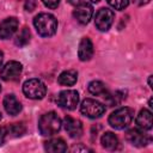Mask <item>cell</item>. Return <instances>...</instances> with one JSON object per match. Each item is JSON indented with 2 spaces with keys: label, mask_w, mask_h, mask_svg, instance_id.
Returning <instances> with one entry per match:
<instances>
[{
  "label": "cell",
  "mask_w": 153,
  "mask_h": 153,
  "mask_svg": "<svg viewBox=\"0 0 153 153\" xmlns=\"http://www.w3.org/2000/svg\"><path fill=\"white\" fill-rule=\"evenodd\" d=\"M0 120H1V112H0Z\"/></svg>",
  "instance_id": "33"
},
{
  "label": "cell",
  "mask_w": 153,
  "mask_h": 153,
  "mask_svg": "<svg viewBox=\"0 0 153 153\" xmlns=\"http://www.w3.org/2000/svg\"><path fill=\"white\" fill-rule=\"evenodd\" d=\"M88 92L94 96H104L108 91H106V86L104 82L99 80H93L88 84Z\"/></svg>",
  "instance_id": "19"
},
{
  "label": "cell",
  "mask_w": 153,
  "mask_h": 153,
  "mask_svg": "<svg viewBox=\"0 0 153 153\" xmlns=\"http://www.w3.org/2000/svg\"><path fill=\"white\" fill-rule=\"evenodd\" d=\"M68 1H69L71 4H73V5H75V6H76L78 4H80V2H81V0H68Z\"/></svg>",
  "instance_id": "29"
},
{
  "label": "cell",
  "mask_w": 153,
  "mask_h": 153,
  "mask_svg": "<svg viewBox=\"0 0 153 153\" xmlns=\"http://www.w3.org/2000/svg\"><path fill=\"white\" fill-rule=\"evenodd\" d=\"M22 63L18 61H8L0 71V76L5 81H16L22 74Z\"/></svg>",
  "instance_id": "8"
},
{
  "label": "cell",
  "mask_w": 153,
  "mask_h": 153,
  "mask_svg": "<svg viewBox=\"0 0 153 153\" xmlns=\"http://www.w3.org/2000/svg\"><path fill=\"white\" fill-rule=\"evenodd\" d=\"M114 12L106 7H102L96 13L94 25L99 31H108L114 23Z\"/></svg>",
  "instance_id": "6"
},
{
  "label": "cell",
  "mask_w": 153,
  "mask_h": 153,
  "mask_svg": "<svg viewBox=\"0 0 153 153\" xmlns=\"http://www.w3.org/2000/svg\"><path fill=\"white\" fill-rule=\"evenodd\" d=\"M26 128L23 123H13L7 127V133L12 137H19L25 133Z\"/></svg>",
  "instance_id": "22"
},
{
  "label": "cell",
  "mask_w": 153,
  "mask_h": 153,
  "mask_svg": "<svg viewBox=\"0 0 153 153\" xmlns=\"http://www.w3.org/2000/svg\"><path fill=\"white\" fill-rule=\"evenodd\" d=\"M30 37H31L30 30H29L26 26H24V27L19 31V33L17 35V37H16V39H14V43H16L18 47H24V45H26V44L29 43Z\"/></svg>",
  "instance_id": "20"
},
{
  "label": "cell",
  "mask_w": 153,
  "mask_h": 153,
  "mask_svg": "<svg viewBox=\"0 0 153 153\" xmlns=\"http://www.w3.org/2000/svg\"><path fill=\"white\" fill-rule=\"evenodd\" d=\"M91 2H98V1H100V0H90Z\"/></svg>",
  "instance_id": "32"
},
{
  "label": "cell",
  "mask_w": 153,
  "mask_h": 153,
  "mask_svg": "<svg viewBox=\"0 0 153 153\" xmlns=\"http://www.w3.org/2000/svg\"><path fill=\"white\" fill-rule=\"evenodd\" d=\"M44 148L50 153H63L67 151V145L62 139L56 137L47 141L44 143Z\"/></svg>",
  "instance_id": "16"
},
{
  "label": "cell",
  "mask_w": 153,
  "mask_h": 153,
  "mask_svg": "<svg viewBox=\"0 0 153 153\" xmlns=\"http://www.w3.org/2000/svg\"><path fill=\"white\" fill-rule=\"evenodd\" d=\"M61 124L60 117L54 111H50L41 116L38 121V130L44 136H51L61 129Z\"/></svg>",
  "instance_id": "2"
},
{
  "label": "cell",
  "mask_w": 153,
  "mask_h": 153,
  "mask_svg": "<svg viewBox=\"0 0 153 153\" xmlns=\"http://www.w3.org/2000/svg\"><path fill=\"white\" fill-rule=\"evenodd\" d=\"M35 7H36V0H26V2H25V10L26 11L31 12L35 10Z\"/></svg>",
  "instance_id": "26"
},
{
  "label": "cell",
  "mask_w": 153,
  "mask_h": 153,
  "mask_svg": "<svg viewBox=\"0 0 153 153\" xmlns=\"http://www.w3.org/2000/svg\"><path fill=\"white\" fill-rule=\"evenodd\" d=\"M78 56L81 61H88L93 56V44L88 37L81 38L78 48Z\"/></svg>",
  "instance_id": "13"
},
{
  "label": "cell",
  "mask_w": 153,
  "mask_h": 153,
  "mask_svg": "<svg viewBox=\"0 0 153 153\" xmlns=\"http://www.w3.org/2000/svg\"><path fill=\"white\" fill-rule=\"evenodd\" d=\"M2 61H4V53L0 50V67H1V65H2Z\"/></svg>",
  "instance_id": "30"
},
{
  "label": "cell",
  "mask_w": 153,
  "mask_h": 153,
  "mask_svg": "<svg viewBox=\"0 0 153 153\" xmlns=\"http://www.w3.org/2000/svg\"><path fill=\"white\" fill-rule=\"evenodd\" d=\"M104 98H105L106 103H108L110 106H114V105L120 104V103L126 98V96H124L123 92L116 91V92H114V93H111V94H108V92H106V93L104 94Z\"/></svg>",
  "instance_id": "21"
},
{
  "label": "cell",
  "mask_w": 153,
  "mask_h": 153,
  "mask_svg": "<svg viewBox=\"0 0 153 153\" xmlns=\"http://www.w3.org/2000/svg\"><path fill=\"white\" fill-rule=\"evenodd\" d=\"M79 103V93L75 90L61 91L57 96V104L67 110H74Z\"/></svg>",
  "instance_id": "7"
},
{
  "label": "cell",
  "mask_w": 153,
  "mask_h": 153,
  "mask_svg": "<svg viewBox=\"0 0 153 153\" xmlns=\"http://www.w3.org/2000/svg\"><path fill=\"white\" fill-rule=\"evenodd\" d=\"M18 29V19L16 17H8L0 23V38L7 39L12 37Z\"/></svg>",
  "instance_id": "11"
},
{
  "label": "cell",
  "mask_w": 153,
  "mask_h": 153,
  "mask_svg": "<svg viewBox=\"0 0 153 153\" xmlns=\"http://www.w3.org/2000/svg\"><path fill=\"white\" fill-rule=\"evenodd\" d=\"M36 31L42 37H50L57 30V20L50 13H39L33 19Z\"/></svg>",
  "instance_id": "1"
},
{
  "label": "cell",
  "mask_w": 153,
  "mask_h": 153,
  "mask_svg": "<svg viewBox=\"0 0 153 153\" xmlns=\"http://www.w3.org/2000/svg\"><path fill=\"white\" fill-rule=\"evenodd\" d=\"M134 2L136 4V5H146V4H148L149 2V0H134Z\"/></svg>",
  "instance_id": "27"
},
{
  "label": "cell",
  "mask_w": 153,
  "mask_h": 153,
  "mask_svg": "<svg viewBox=\"0 0 153 153\" xmlns=\"http://www.w3.org/2000/svg\"><path fill=\"white\" fill-rule=\"evenodd\" d=\"M80 111L82 115H85L90 118H98L105 112V105H103L100 102H98L96 99L86 98L81 102Z\"/></svg>",
  "instance_id": "5"
},
{
  "label": "cell",
  "mask_w": 153,
  "mask_h": 153,
  "mask_svg": "<svg viewBox=\"0 0 153 153\" xmlns=\"http://www.w3.org/2000/svg\"><path fill=\"white\" fill-rule=\"evenodd\" d=\"M92 14H93V7L91 6V4L84 2V1L78 4L73 12L74 18L80 24H87L90 22V19L92 18Z\"/></svg>",
  "instance_id": "10"
},
{
  "label": "cell",
  "mask_w": 153,
  "mask_h": 153,
  "mask_svg": "<svg viewBox=\"0 0 153 153\" xmlns=\"http://www.w3.org/2000/svg\"><path fill=\"white\" fill-rule=\"evenodd\" d=\"M8 136V133H7V127H0V146L5 143L6 141V137Z\"/></svg>",
  "instance_id": "25"
},
{
  "label": "cell",
  "mask_w": 153,
  "mask_h": 153,
  "mask_svg": "<svg viewBox=\"0 0 153 153\" xmlns=\"http://www.w3.org/2000/svg\"><path fill=\"white\" fill-rule=\"evenodd\" d=\"M80 149H81V151H90V149L86 148V147H73V148H72V152H75V151L78 152V151H80Z\"/></svg>",
  "instance_id": "28"
},
{
  "label": "cell",
  "mask_w": 153,
  "mask_h": 153,
  "mask_svg": "<svg viewBox=\"0 0 153 153\" xmlns=\"http://www.w3.org/2000/svg\"><path fill=\"white\" fill-rule=\"evenodd\" d=\"M23 92L30 99H42L45 96L47 87L39 79H29L23 85Z\"/></svg>",
  "instance_id": "4"
},
{
  "label": "cell",
  "mask_w": 153,
  "mask_h": 153,
  "mask_svg": "<svg viewBox=\"0 0 153 153\" xmlns=\"http://www.w3.org/2000/svg\"><path fill=\"white\" fill-rule=\"evenodd\" d=\"M78 80V73L73 69L65 71L59 75V84L62 86H73Z\"/></svg>",
  "instance_id": "18"
},
{
  "label": "cell",
  "mask_w": 153,
  "mask_h": 153,
  "mask_svg": "<svg viewBox=\"0 0 153 153\" xmlns=\"http://www.w3.org/2000/svg\"><path fill=\"white\" fill-rule=\"evenodd\" d=\"M48 8H51V10H54V8H56L57 6H59V4H60V0H41Z\"/></svg>",
  "instance_id": "24"
},
{
  "label": "cell",
  "mask_w": 153,
  "mask_h": 153,
  "mask_svg": "<svg viewBox=\"0 0 153 153\" xmlns=\"http://www.w3.org/2000/svg\"><path fill=\"white\" fill-rule=\"evenodd\" d=\"M133 117H134V111L133 109L128 108V106H124V108H120L117 110H115L110 116H109V124L115 128V129H124L127 128L131 121H133Z\"/></svg>",
  "instance_id": "3"
},
{
  "label": "cell",
  "mask_w": 153,
  "mask_h": 153,
  "mask_svg": "<svg viewBox=\"0 0 153 153\" xmlns=\"http://www.w3.org/2000/svg\"><path fill=\"white\" fill-rule=\"evenodd\" d=\"M100 143H102V146L105 149H108V151H115L118 147V139H117V136L114 133L106 131L100 137Z\"/></svg>",
  "instance_id": "17"
},
{
  "label": "cell",
  "mask_w": 153,
  "mask_h": 153,
  "mask_svg": "<svg viewBox=\"0 0 153 153\" xmlns=\"http://www.w3.org/2000/svg\"><path fill=\"white\" fill-rule=\"evenodd\" d=\"M126 139L129 143L136 147H143L151 141V137L147 134H145L142 129H139V128L128 130L126 134Z\"/></svg>",
  "instance_id": "9"
},
{
  "label": "cell",
  "mask_w": 153,
  "mask_h": 153,
  "mask_svg": "<svg viewBox=\"0 0 153 153\" xmlns=\"http://www.w3.org/2000/svg\"><path fill=\"white\" fill-rule=\"evenodd\" d=\"M0 91H1V86H0Z\"/></svg>",
  "instance_id": "34"
},
{
  "label": "cell",
  "mask_w": 153,
  "mask_h": 153,
  "mask_svg": "<svg viewBox=\"0 0 153 153\" xmlns=\"http://www.w3.org/2000/svg\"><path fill=\"white\" fill-rule=\"evenodd\" d=\"M148 85H149V87H152V75L148 78Z\"/></svg>",
  "instance_id": "31"
},
{
  "label": "cell",
  "mask_w": 153,
  "mask_h": 153,
  "mask_svg": "<svg viewBox=\"0 0 153 153\" xmlns=\"http://www.w3.org/2000/svg\"><path fill=\"white\" fill-rule=\"evenodd\" d=\"M4 108L11 116H16L22 111V104L14 94H6L4 98Z\"/></svg>",
  "instance_id": "14"
},
{
  "label": "cell",
  "mask_w": 153,
  "mask_h": 153,
  "mask_svg": "<svg viewBox=\"0 0 153 153\" xmlns=\"http://www.w3.org/2000/svg\"><path fill=\"white\" fill-rule=\"evenodd\" d=\"M63 126L66 131L71 137H80L82 134V124L79 120L73 118L71 116H66L63 120Z\"/></svg>",
  "instance_id": "12"
},
{
  "label": "cell",
  "mask_w": 153,
  "mask_h": 153,
  "mask_svg": "<svg viewBox=\"0 0 153 153\" xmlns=\"http://www.w3.org/2000/svg\"><path fill=\"white\" fill-rule=\"evenodd\" d=\"M136 124L139 129L149 130L152 128V112L147 109H142L136 117Z\"/></svg>",
  "instance_id": "15"
},
{
  "label": "cell",
  "mask_w": 153,
  "mask_h": 153,
  "mask_svg": "<svg viewBox=\"0 0 153 153\" xmlns=\"http://www.w3.org/2000/svg\"><path fill=\"white\" fill-rule=\"evenodd\" d=\"M108 4L117 11H122L129 5V0H108Z\"/></svg>",
  "instance_id": "23"
}]
</instances>
